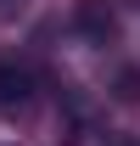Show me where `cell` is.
<instances>
[{"label":"cell","instance_id":"obj_1","mask_svg":"<svg viewBox=\"0 0 140 146\" xmlns=\"http://www.w3.org/2000/svg\"><path fill=\"white\" fill-rule=\"evenodd\" d=\"M22 107H28V73L0 68V112H22Z\"/></svg>","mask_w":140,"mask_h":146},{"label":"cell","instance_id":"obj_2","mask_svg":"<svg viewBox=\"0 0 140 146\" xmlns=\"http://www.w3.org/2000/svg\"><path fill=\"white\" fill-rule=\"evenodd\" d=\"M79 28H90L95 39H112V34H118V23L106 17L101 6H79Z\"/></svg>","mask_w":140,"mask_h":146},{"label":"cell","instance_id":"obj_3","mask_svg":"<svg viewBox=\"0 0 140 146\" xmlns=\"http://www.w3.org/2000/svg\"><path fill=\"white\" fill-rule=\"evenodd\" d=\"M135 146H140V141H135Z\"/></svg>","mask_w":140,"mask_h":146}]
</instances>
